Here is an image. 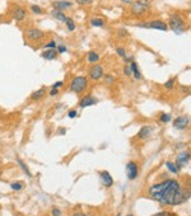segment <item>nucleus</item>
Segmentation results:
<instances>
[{
	"label": "nucleus",
	"instance_id": "473e14b6",
	"mask_svg": "<svg viewBox=\"0 0 191 216\" xmlns=\"http://www.w3.org/2000/svg\"><path fill=\"white\" fill-rule=\"evenodd\" d=\"M93 0H76V3L79 5H87V4H90Z\"/></svg>",
	"mask_w": 191,
	"mask_h": 216
},
{
	"label": "nucleus",
	"instance_id": "2eb2a0df",
	"mask_svg": "<svg viewBox=\"0 0 191 216\" xmlns=\"http://www.w3.org/2000/svg\"><path fill=\"white\" fill-rule=\"evenodd\" d=\"M130 69H131V74H134V76H135L136 80H140V79H141V74H140V71H139L138 64L135 61H131L130 62Z\"/></svg>",
	"mask_w": 191,
	"mask_h": 216
},
{
	"label": "nucleus",
	"instance_id": "37998d69",
	"mask_svg": "<svg viewBox=\"0 0 191 216\" xmlns=\"http://www.w3.org/2000/svg\"><path fill=\"white\" fill-rule=\"evenodd\" d=\"M73 216H87V215H84V214H74Z\"/></svg>",
	"mask_w": 191,
	"mask_h": 216
},
{
	"label": "nucleus",
	"instance_id": "ea45409f",
	"mask_svg": "<svg viewBox=\"0 0 191 216\" xmlns=\"http://www.w3.org/2000/svg\"><path fill=\"white\" fill-rule=\"evenodd\" d=\"M124 61L125 62H131V61H134V59L133 57H124Z\"/></svg>",
	"mask_w": 191,
	"mask_h": 216
},
{
	"label": "nucleus",
	"instance_id": "dca6fc26",
	"mask_svg": "<svg viewBox=\"0 0 191 216\" xmlns=\"http://www.w3.org/2000/svg\"><path fill=\"white\" fill-rule=\"evenodd\" d=\"M45 96H46V88H41V89L36 90V92H33L32 96H31V98H32L33 100H40V99L44 98Z\"/></svg>",
	"mask_w": 191,
	"mask_h": 216
},
{
	"label": "nucleus",
	"instance_id": "9d476101",
	"mask_svg": "<svg viewBox=\"0 0 191 216\" xmlns=\"http://www.w3.org/2000/svg\"><path fill=\"white\" fill-rule=\"evenodd\" d=\"M27 17V10L24 8H22V6H16V8L13 9V18L20 22V20H23L26 19Z\"/></svg>",
	"mask_w": 191,
	"mask_h": 216
},
{
	"label": "nucleus",
	"instance_id": "4c0bfd02",
	"mask_svg": "<svg viewBox=\"0 0 191 216\" xmlns=\"http://www.w3.org/2000/svg\"><path fill=\"white\" fill-rule=\"evenodd\" d=\"M153 216H173V214H167V212H161L157 215H153Z\"/></svg>",
	"mask_w": 191,
	"mask_h": 216
},
{
	"label": "nucleus",
	"instance_id": "4be33fe9",
	"mask_svg": "<svg viewBox=\"0 0 191 216\" xmlns=\"http://www.w3.org/2000/svg\"><path fill=\"white\" fill-rule=\"evenodd\" d=\"M166 165H167V168L169 169V172H172V173H179V170H180L179 165L173 164L172 162H167V163H166Z\"/></svg>",
	"mask_w": 191,
	"mask_h": 216
},
{
	"label": "nucleus",
	"instance_id": "a18cd8bd",
	"mask_svg": "<svg viewBox=\"0 0 191 216\" xmlns=\"http://www.w3.org/2000/svg\"><path fill=\"white\" fill-rule=\"evenodd\" d=\"M127 216H134V215H127Z\"/></svg>",
	"mask_w": 191,
	"mask_h": 216
},
{
	"label": "nucleus",
	"instance_id": "b1692460",
	"mask_svg": "<svg viewBox=\"0 0 191 216\" xmlns=\"http://www.w3.org/2000/svg\"><path fill=\"white\" fill-rule=\"evenodd\" d=\"M116 54H117L120 57H122V59H124V57H126V51H125L124 47H117V48H116Z\"/></svg>",
	"mask_w": 191,
	"mask_h": 216
},
{
	"label": "nucleus",
	"instance_id": "423d86ee",
	"mask_svg": "<svg viewBox=\"0 0 191 216\" xmlns=\"http://www.w3.org/2000/svg\"><path fill=\"white\" fill-rule=\"evenodd\" d=\"M27 37L31 41H38L45 37V32L38 30V28H31L27 31Z\"/></svg>",
	"mask_w": 191,
	"mask_h": 216
},
{
	"label": "nucleus",
	"instance_id": "7ed1b4c3",
	"mask_svg": "<svg viewBox=\"0 0 191 216\" xmlns=\"http://www.w3.org/2000/svg\"><path fill=\"white\" fill-rule=\"evenodd\" d=\"M150 0H136L135 3H131L130 12L133 16H143V14L149 9Z\"/></svg>",
	"mask_w": 191,
	"mask_h": 216
},
{
	"label": "nucleus",
	"instance_id": "f3484780",
	"mask_svg": "<svg viewBox=\"0 0 191 216\" xmlns=\"http://www.w3.org/2000/svg\"><path fill=\"white\" fill-rule=\"evenodd\" d=\"M150 132H152V127L150 126H144V127L140 128L138 136H139V139H147L148 136L150 135Z\"/></svg>",
	"mask_w": 191,
	"mask_h": 216
},
{
	"label": "nucleus",
	"instance_id": "58836bf2",
	"mask_svg": "<svg viewBox=\"0 0 191 216\" xmlns=\"http://www.w3.org/2000/svg\"><path fill=\"white\" fill-rule=\"evenodd\" d=\"M52 215L54 216H60L61 212H60V210H58V208H55V210H52Z\"/></svg>",
	"mask_w": 191,
	"mask_h": 216
},
{
	"label": "nucleus",
	"instance_id": "5701e85b",
	"mask_svg": "<svg viewBox=\"0 0 191 216\" xmlns=\"http://www.w3.org/2000/svg\"><path fill=\"white\" fill-rule=\"evenodd\" d=\"M65 24H66V27H68V30H69L70 32H73V31H75V23H74V20H73V19H70V18H68V19H66V22H65Z\"/></svg>",
	"mask_w": 191,
	"mask_h": 216
},
{
	"label": "nucleus",
	"instance_id": "f8f14e48",
	"mask_svg": "<svg viewBox=\"0 0 191 216\" xmlns=\"http://www.w3.org/2000/svg\"><path fill=\"white\" fill-rule=\"evenodd\" d=\"M97 103V99H94L93 97H90V96H87V97H84L82 100H80V108H86V107H89V106H93Z\"/></svg>",
	"mask_w": 191,
	"mask_h": 216
},
{
	"label": "nucleus",
	"instance_id": "c756f323",
	"mask_svg": "<svg viewBox=\"0 0 191 216\" xmlns=\"http://www.w3.org/2000/svg\"><path fill=\"white\" fill-rule=\"evenodd\" d=\"M10 187H12V190H14V191H20V190H22V184H20V183H12Z\"/></svg>",
	"mask_w": 191,
	"mask_h": 216
},
{
	"label": "nucleus",
	"instance_id": "9b49d317",
	"mask_svg": "<svg viewBox=\"0 0 191 216\" xmlns=\"http://www.w3.org/2000/svg\"><path fill=\"white\" fill-rule=\"evenodd\" d=\"M72 5H73V3L66 2V0H59V2H54L52 3L54 9H58V10H61V12L69 9Z\"/></svg>",
	"mask_w": 191,
	"mask_h": 216
},
{
	"label": "nucleus",
	"instance_id": "f03ea898",
	"mask_svg": "<svg viewBox=\"0 0 191 216\" xmlns=\"http://www.w3.org/2000/svg\"><path fill=\"white\" fill-rule=\"evenodd\" d=\"M167 26L176 33H182L183 31H186L185 22H183V19L179 16V14H173V16L169 17V20H168Z\"/></svg>",
	"mask_w": 191,
	"mask_h": 216
},
{
	"label": "nucleus",
	"instance_id": "4468645a",
	"mask_svg": "<svg viewBox=\"0 0 191 216\" xmlns=\"http://www.w3.org/2000/svg\"><path fill=\"white\" fill-rule=\"evenodd\" d=\"M189 159H190L189 151H183V153H181V154L177 156L176 162H177V164H180V165H185V164L189 163Z\"/></svg>",
	"mask_w": 191,
	"mask_h": 216
},
{
	"label": "nucleus",
	"instance_id": "f257e3e1",
	"mask_svg": "<svg viewBox=\"0 0 191 216\" xmlns=\"http://www.w3.org/2000/svg\"><path fill=\"white\" fill-rule=\"evenodd\" d=\"M149 192H150V196L157 201H159L161 204L171 205V206L183 204L185 201H187L190 196L189 192L185 190H181L180 184L176 181H173V179L152 186Z\"/></svg>",
	"mask_w": 191,
	"mask_h": 216
},
{
	"label": "nucleus",
	"instance_id": "e433bc0d",
	"mask_svg": "<svg viewBox=\"0 0 191 216\" xmlns=\"http://www.w3.org/2000/svg\"><path fill=\"white\" fill-rule=\"evenodd\" d=\"M68 116H69V118H74V117L76 116V111H70V112L68 113Z\"/></svg>",
	"mask_w": 191,
	"mask_h": 216
},
{
	"label": "nucleus",
	"instance_id": "1a4fd4ad",
	"mask_svg": "<svg viewBox=\"0 0 191 216\" xmlns=\"http://www.w3.org/2000/svg\"><path fill=\"white\" fill-rule=\"evenodd\" d=\"M189 122H190V118L187 116H181V117H177L173 121V126L177 130H183V128L187 127Z\"/></svg>",
	"mask_w": 191,
	"mask_h": 216
},
{
	"label": "nucleus",
	"instance_id": "cd10ccee",
	"mask_svg": "<svg viewBox=\"0 0 191 216\" xmlns=\"http://www.w3.org/2000/svg\"><path fill=\"white\" fill-rule=\"evenodd\" d=\"M31 10H32V13H34V14H41V13H42V9L40 8L38 5H31Z\"/></svg>",
	"mask_w": 191,
	"mask_h": 216
},
{
	"label": "nucleus",
	"instance_id": "bb28decb",
	"mask_svg": "<svg viewBox=\"0 0 191 216\" xmlns=\"http://www.w3.org/2000/svg\"><path fill=\"white\" fill-rule=\"evenodd\" d=\"M18 163H19V165H20V167H22V169H23V170L26 172V174H27V176H31V172L28 170L27 165H26V164H24V163H23L22 160H20V159H18Z\"/></svg>",
	"mask_w": 191,
	"mask_h": 216
},
{
	"label": "nucleus",
	"instance_id": "2f4dec72",
	"mask_svg": "<svg viewBox=\"0 0 191 216\" xmlns=\"http://www.w3.org/2000/svg\"><path fill=\"white\" fill-rule=\"evenodd\" d=\"M56 48H58V52H59V54H64V52H66V47L64 46V45L56 46Z\"/></svg>",
	"mask_w": 191,
	"mask_h": 216
},
{
	"label": "nucleus",
	"instance_id": "a19ab883",
	"mask_svg": "<svg viewBox=\"0 0 191 216\" xmlns=\"http://www.w3.org/2000/svg\"><path fill=\"white\" fill-rule=\"evenodd\" d=\"M121 2L125 3V4H131V3L134 2V0H121Z\"/></svg>",
	"mask_w": 191,
	"mask_h": 216
},
{
	"label": "nucleus",
	"instance_id": "393cba45",
	"mask_svg": "<svg viewBox=\"0 0 191 216\" xmlns=\"http://www.w3.org/2000/svg\"><path fill=\"white\" fill-rule=\"evenodd\" d=\"M173 85H175V79L171 78L169 80H167V82L164 83V88H167V89H172V88H173Z\"/></svg>",
	"mask_w": 191,
	"mask_h": 216
},
{
	"label": "nucleus",
	"instance_id": "20e7f679",
	"mask_svg": "<svg viewBox=\"0 0 191 216\" xmlns=\"http://www.w3.org/2000/svg\"><path fill=\"white\" fill-rule=\"evenodd\" d=\"M87 85H88V79L86 76H76L70 82L69 88L74 93H82L86 90Z\"/></svg>",
	"mask_w": 191,
	"mask_h": 216
},
{
	"label": "nucleus",
	"instance_id": "72a5a7b5",
	"mask_svg": "<svg viewBox=\"0 0 191 216\" xmlns=\"http://www.w3.org/2000/svg\"><path fill=\"white\" fill-rule=\"evenodd\" d=\"M124 73L126 75H131V69H130V65H125V68H124Z\"/></svg>",
	"mask_w": 191,
	"mask_h": 216
},
{
	"label": "nucleus",
	"instance_id": "a878e982",
	"mask_svg": "<svg viewBox=\"0 0 191 216\" xmlns=\"http://www.w3.org/2000/svg\"><path fill=\"white\" fill-rule=\"evenodd\" d=\"M56 46H58V45H56L55 41H50L48 43H46V45H45V48H47V50H55Z\"/></svg>",
	"mask_w": 191,
	"mask_h": 216
},
{
	"label": "nucleus",
	"instance_id": "39448f33",
	"mask_svg": "<svg viewBox=\"0 0 191 216\" xmlns=\"http://www.w3.org/2000/svg\"><path fill=\"white\" fill-rule=\"evenodd\" d=\"M138 27L141 28H152V30H158V31H168V26L162 20H152L148 22V23H143V24H138Z\"/></svg>",
	"mask_w": 191,
	"mask_h": 216
},
{
	"label": "nucleus",
	"instance_id": "c03bdc74",
	"mask_svg": "<svg viewBox=\"0 0 191 216\" xmlns=\"http://www.w3.org/2000/svg\"><path fill=\"white\" fill-rule=\"evenodd\" d=\"M59 134H61V135H62V134H65V130H60Z\"/></svg>",
	"mask_w": 191,
	"mask_h": 216
},
{
	"label": "nucleus",
	"instance_id": "6e6552de",
	"mask_svg": "<svg viewBox=\"0 0 191 216\" xmlns=\"http://www.w3.org/2000/svg\"><path fill=\"white\" fill-rule=\"evenodd\" d=\"M126 174H127V178L131 179V181L138 177V167H136L135 163H133V162L127 163V165H126Z\"/></svg>",
	"mask_w": 191,
	"mask_h": 216
},
{
	"label": "nucleus",
	"instance_id": "c9c22d12",
	"mask_svg": "<svg viewBox=\"0 0 191 216\" xmlns=\"http://www.w3.org/2000/svg\"><path fill=\"white\" fill-rule=\"evenodd\" d=\"M58 93H59V90H58V88H52L51 90H50V96H56V94H58Z\"/></svg>",
	"mask_w": 191,
	"mask_h": 216
},
{
	"label": "nucleus",
	"instance_id": "f704fd0d",
	"mask_svg": "<svg viewBox=\"0 0 191 216\" xmlns=\"http://www.w3.org/2000/svg\"><path fill=\"white\" fill-rule=\"evenodd\" d=\"M104 79H106V82H107L108 84H111V83H114V82H115V78H114V76H111V75L104 76Z\"/></svg>",
	"mask_w": 191,
	"mask_h": 216
},
{
	"label": "nucleus",
	"instance_id": "49530a36",
	"mask_svg": "<svg viewBox=\"0 0 191 216\" xmlns=\"http://www.w3.org/2000/svg\"><path fill=\"white\" fill-rule=\"evenodd\" d=\"M116 216H120V215H116Z\"/></svg>",
	"mask_w": 191,
	"mask_h": 216
},
{
	"label": "nucleus",
	"instance_id": "c85d7f7f",
	"mask_svg": "<svg viewBox=\"0 0 191 216\" xmlns=\"http://www.w3.org/2000/svg\"><path fill=\"white\" fill-rule=\"evenodd\" d=\"M161 122H169L171 121V116L169 114H166V113H163V114H161Z\"/></svg>",
	"mask_w": 191,
	"mask_h": 216
},
{
	"label": "nucleus",
	"instance_id": "6ab92c4d",
	"mask_svg": "<svg viewBox=\"0 0 191 216\" xmlns=\"http://www.w3.org/2000/svg\"><path fill=\"white\" fill-rule=\"evenodd\" d=\"M100 55H98L97 52H94V51H89L88 54H87V61L88 62H90V64H96V62H98L100 61Z\"/></svg>",
	"mask_w": 191,
	"mask_h": 216
},
{
	"label": "nucleus",
	"instance_id": "aec40b11",
	"mask_svg": "<svg viewBox=\"0 0 191 216\" xmlns=\"http://www.w3.org/2000/svg\"><path fill=\"white\" fill-rule=\"evenodd\" d=\"M56 56H58V52L55 50H46V51L42 52V57L46 60H54L56 59Z\"/></svg>",
	"mask_w": 191,
	"mask_h": 216
},
{
	"label": "nucleus",
	"instance_id": "412c9836",
	"mask_svg": "<svg viewBox=\"0 0 191 216\" xmlns=\"http://www.w3.org/2000/svg\"><path fill=\"white\" fill-rule=\"evenodd\" d=\"M90 26L92 27H100V28H102V27H104V22L101 18H92L90 19Z\"/></svg>",
	"mask_w": 191,
	"mask_h": 216
},
{
	"label": "nucleus",
	"instance_id": "7c9ffc66",
	"mask_svg": "<svg viewBox=\"0 0 191 216\" xmlns=\"http://www.w3.org/2000/svg\"><path fill=\"white\" fill-rule=\"evenodd\" d=\"M125 36H127V31L124 30V28H121V30L118 31V37L120 38H125Z\"/></svg>",
	"mask_w": 191,
	"mask_h": 216
},
{
	"label": "nucleus",
	"instance_id": "79ce46f5",
	"mask_svg": "<svg viewBox=\"0 0 191 216\" xmlns=\"http://www.w3.org/2000/svg\"><path fill=\"white\" fill-rule=\"evenodd\" d=\"M61 85H62V82H58V83L54 85V88H58V86H61Z\"/></svg>",
	"mask_w": 191,
	"mask_h": 216
},
{
	"label": "nucleus",
	"instance_id": "ddd939ff",
	"mask_svg": "<svg viewBox=\"0 0 191 216\" xmlns=\"http://www.w3.org/2000/svg\"><path fill=\"white\" fill-rule=\"evenodd\" d=\"M51 16H52L55 19H58V20H60V22H64V23H65L66 19H68V17L65 16V13L61 12V10H58V9H52Z\"/></svg>",
	"mask_w": 191,
	"mask_h": 216
},
{
	"label": "nucleus",
	"instance_id": "a211bd4d",
	"mask_svg": "<svg viewBox=\"0 0 191 216\" xmlns=\"http://www.w3.org/2000/svg\"><path fill=\"white\" fill-rule=\"evenodd\" d=\"M101 177H102V182L106 187H110L112 186V183H114V181H112V178L110 176V173L108 172H102L101 173Z\"/></svg>",
	"mask_w": 191,
	"mask_h": 216
},
{
	"label": "nucleus",
	"instance_id": "0eeeda50",
	"mask_svg": "<svg viewBox=\"0 0 191 216\" xmlns=\"http://www.w3.org/2000/svg\"><path fill=\"white\" fill-rule=\"evenodd\" d=\"M103 76V68L101 65H93L92 69L89 70V78L92 80H100V79Z\"/></svg>",
	"mask_w": 191,
	"mask_h": 216
}]
</instances>
